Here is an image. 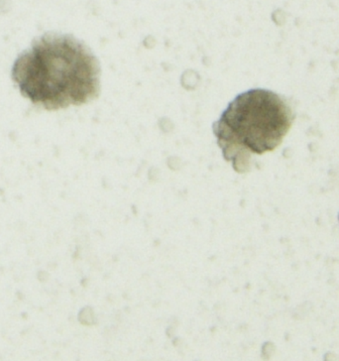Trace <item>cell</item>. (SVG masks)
<instances>
[{"label": "cell", "instance_id": "7a4b0ae2", "mask_svg": "<svg viewBox=\"0 0 339 361\" xmlns=\"http://www.w3.org/2000/svg\"><path fill=\"white\" fill-rule=\"evenodd\" d=\"M294 114L287 101L266 90L239 94L214 124L224 158L238 172L249 169L251 156L275 150L292 128Z\"/></svg>", "mask_w": 339, "mask_h": 361}, {"label": "cell", "instance_id": "6da1fadb", "mask_svg": "<svg viewBox=\"0 0 339 361\" xmlns=\"http://www.w3.org/2000/svg\"><path fill=\"white\" fill-rule=\"evenodd\" d=\"M12 78L24 97L45 109L82 106L99 92V61L69 35L38 39L17 58Z\"/></svg>", "mask_w": 339, "mask_h": 361}]
</instances>
